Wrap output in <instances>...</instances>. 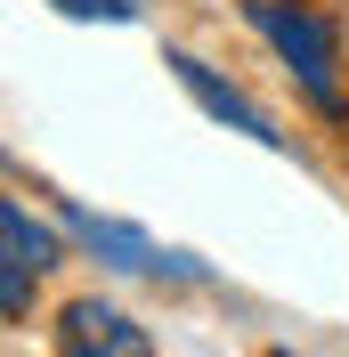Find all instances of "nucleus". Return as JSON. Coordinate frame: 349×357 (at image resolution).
<instances>
[{"instance_id":"nucleus-1","label":"nucleus","mask_w":349,"mask_h":357,"mask_svg":"<svg viewBox=\"0 0 349 357\" xmlns=\"http://www.w3.org/2000/svg\"><path fill=\"white\" fill-rule=\"evenodd\" d=\"M244 24L284 57V73L301 82V98L325 122H349V89H341V33H333L309 0H244Z\"/></svg>"},{"instance_id":"nucleus-2","label":"nucleus","mask_w":349,"mask_h":357,"mask_svg":"<svg viewBox=\"0 0 349 357\" xmlns=\"http://www.w3.org/2000/svg\"><path fill=\"white\" fill-rule=\"evenodd\" d=\"M57 220H66V236L89 252V260L122 268V276H171V284H203V260H195V252H163L147 227H131V220H106V211H89V203H73V195H57Z\"/></svg>"},{"instance_id":"nucleus-3","label":"nucleus","mask_w":349,"mask_h":357,"mask_svg":"<svg viewBox=\"0 0 349 357\" xmlns=\"http://www.w3.org/2000/svg\"><path fill=\"white\" fill-rule=\"evenodd\" d=\"M57 227H66V220H57ZM57 227H41L17 195L0 203V252H8V260H0V317H8V325H24V309H33V284H41L57 260H66Z\"/></svg>"},{"instance_id":"nucleus-4","label":"nucleus","mask_w":349,"mask_h":357,"mask_svg":"<svg viewBox=\"0 0 349 357\" xmlns=\"http://www.w3.org/2000/svg\"><path fill=\"white\" fill-rule=\"evenodd\" d=\"M163 66L179 73V89H187V98H195V106L211 114V122H228V130H244V138H252V146H268V155H284V130H276V122H268L260 106H252V98H244L236 82H219V73L203 66L195 49H171Z\"/></svg>"},{"instance_id":"nucleus-5","label":"nucleus","mask_w":349,"mask_h":357,"mask_svg":"<svg viewBox=\"0 0 349 357\" xmlns=\"http://www.w3.org/2000/svg\"><path fill=\"white\" fill-rule=\"evenodd\" d=\"M57 349H66V357H147L154 333L131 325L114 301L89 292V301H66V309H57Z\"/></svg>"},{"instance_id":"nucleus-6","label":"nucleus","mask_w":349,"mask_h":357,"mask_svg":"<svg viewBox=\"0 0 349 357\" xmlns=\"http://www.w3.org/2000/svg\"><path fill=\"white\" fill-rule=\"evenodd\" d=\"M66 17H89V24H138V0H57Z\"/></svg>"}]
</instances>
